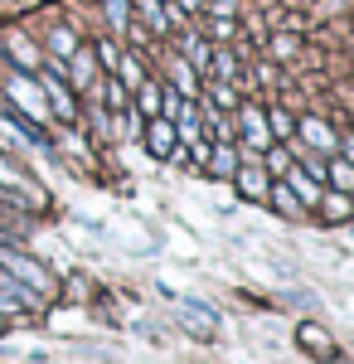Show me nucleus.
I'll use <instances>...</instances> for the list:
<instances>
[{
	"mask_svg": "<svg viewBox=\"0 0 354 364\" xmlns=\"http://www.w3.org/2000/svg\"><path fill=\"white\" fill-rule=\"evenodd\" d=\"M272 132H281V136H286V132H291V117H286V112H272Z\"/></svg>",
	"mask_w": 354,
	"mask_h": 364,
	"instance_id": "20",
	"label": "nucleus"
},
{
	"mask_svg": "<svg viewBox=\"0 0 354 364\" xmlns=\"http://www.w3.org/2000/svg\"><path fill=\"white\" fill-rule=\"evenodd\" d=\"M10 97H15L29 117H44V97H39V87L29 83V78H10Z\"/></svg>",
	"mask_w": 354,
	"mask_h": 364,
	"instance_id": "3",
	"label": "nucleus"
},
{
	"mask_svg": "<svg viewBox=\"0 0 354 364\" xmlns=\"http://www.w3.org/2000/svg\"><path fill=\"white\" fill-rule=\"evenodd\" d=\"M44 92H49V97H54V112H58V117H73V97H68V92H63V83H58L54 73H49V78H44Z\"/></svg>",
	"mask_w": 354,
	"mask_h": 364,
	"instance_id": "8",
	"label": "nucleus"
},
{
	"mask_svg": "<svg viewBox=\"0 0 354 364\" xmlns=\"http://www.w3.org/2000/svg\"><path fill=\"white\" fill-rule=\"evenodd\" d=\"M243 132H247L252 141H257V146H262V141H267V122H262V117L247 107V112H243Z\"/></svg>",
	"mask_w": 354,
	"mask_h": 364,
	"instance_id": "11",
	"label": "nucleus"
},
{
	"mask_svg": "<svg viewBox=\"0 0 354 364\" xmlns=\"http://www.w3.org/2000/svg\"><path fill=\"white\" fill-rule=\"evenodd\" d=\"M214 68L223 73V78H233V58H228V54H218V58H214Z\"/></svg>",
	"mask_w": 354,
	"mask_h": 364,
	"instance_id": "21",
	"label": "nucleus"
},
{
	"mask_svg": "<svg viewBox=\"0 0 354 364\" xmlns=\"http://www.w3.org/2000/svg\"><path fill=\"white\" fill-rule=\"evenodd\" d=\"M175 78H180V92H194V78H190V68H185V63H175Z\"/></svg>",
	"mask_w": 354,
	"mask_h": 364,
	"instance_id": "18",
	"label": "nucleus"
},
{
	"mask_svg": "<svg viewBox=\"0 0 354 364\" xmlns=\"http://www.w3.org/2000/svg\"><path fill=\"white\" fill-rule=\"evenodd\" d=\"M214 170H218V175H233V151H228V146H218V151H214Z\"/></svg>",
	"mask_w": 354,
	"mask_h": 364,
	"instance_id": "13",
	"label": "nucleus"
},
{
	"mask_svg": "<svg viewBox=\"0 0 354 364\" xmlns=\"http://www.w3.org/2000/svg\"><path fill=\"white\" fill-rule=\"evenodd\" d=\"M190 58H194V63H199V68H209V49H204L199 39H194V44H190Z\"/></svg>",
	"mask_w": 354,
	"mask_h": 364,
	"instance_id": "19",
	"label": "nucleus"
},
{
	"mask_svg": "<svg viewBox=\"0 0 354 364\" xmlns=\"http://www.w3.org/2000/svg\"><path fill=\"white\" fill-rule=\"evenodd\" d=\"M92 78H97V68H92V54H78V49H73V83L87 87Z\"/></svg>",
	"mask_w": 354,
	"mask_h": 364,
	"instance_id": "10",
	"label": "nucleus"
},
{
	"mask_svg": "<svg viewBox=\"0 0 354 364\" xmlns=\"http://www.w3.org/2000/svg\"><path fill=\"white\" fill-rule=\"evenodd\" d=\"M107 15L117 29H127V0H107Z\"/></svg>",
	"mask_w": 354,
	"mask_h": 364,
	"instance_id": "14",
	"label": "nucleus"
},
{
	"mask_svg": "<svg viewBox=\"0 0 354 364\" xmlns=\"http://www.w3.org/2000/svg\"><path fill=\"white\" fill-rule=\"evenodd\" d=\"M301 132H306V141H311V146H321V151H330V146H335V132H330L326 122H316V117H311V122H301Z\"/></svg>",
	"mask_w": 354,
	"mask_h": 364,
	"instance_id": "7",
	"label": "nucleus"
},
{
	"mask_svg": "<svg viewBox=\"0 0 354 364\" xmlns=\"http://www.w3.org/2000/svg\"><path fill=\"white\" fill-rule=\"evenodd\" d=\"M277 209H281V214H296V195H291V190H277Z\"/></svg>",
	"mask_w": 354,
	"mask_h": 364,
	"instance_id": "15",
	"label": "nucleus"
},
{
	"mask_svg": "<svg viewBox=\"0 0 354 364\" xmlns=\"http://www.w3.org/2000/svg\"><path fill=\"white\" fill-rule=\"evenodd\" d=\"M0 267L10 272V277H20L29 287V291H49L54 282H49V272L34 262V257H25V252H10V248H0Z\"/></svg>",
	"mask_w": 354,
	"mask_h": 364,
	"instance_id": "1",
	"label": "nucleus"
},
{
	"mask_svg": "<svg viewBox=\"0 0 354 364\" xmlns=\"http://www.w3.org/2000/svg\"><path fill=\"white\" fill-rule=\"evenodd\" d=\"M238 190H243L247 199L267 195V175H262V170H238Z\"/></svg>",
	"mask_w": 354,
	"mask_h": 364,
	"instance_id": "9",
	"label": "nucleus"
},
{
	"mask_svg": "<svg viewBox=\"0 0 354 364\" xmlns=\"http://www.w3.org/2000/svg\"><path fill=\"white\" fill-rule=\"evenodd\" d=\"M122 83L141 87V63H136V58H122Z\"/></svg>",
	"mask_w": 354,
	"mask_h": 364,
	"instance_id": "12",
	"label": "nucleus"
},
{
	"mask_svg": "<svg viewBox=\"0 0 354 364\" xmlns=\"http://www.w3.org/2000/svg\"><path fill=\"white\" fill-rule=\"evenodd\" d=\"M175 316H180V326L190 331V336H199V340H209L218 331V311L209 306V301H194V296H185L180 306H175Z\"/></svg>",
	"mask_w": 354,
	"mask_h": 364,
	"instance_id": "2",
	"label": "nucleus"
},
{
	"mask_svg": "<svg viewBox=\"0 0 354 364\" xmlns=\"http://www.w3.org/2000/svg\"><path fill=\"white\" fill-rule=\"evenodd\" d=\"M296 336H301V345H306L311 355H321V360H330V336L321 331V326H301Z\"/></svg>",
	"mask_w": 354,
	"mask_h": 364,
	"instance_id": "6",
	"label": "nucleus"
},
{
	"mask_svg": "<svg viewBox=\"0 0 354 364\" xmlns=\"http://www.w3.org/2000/svg\"><path fill=\"white\" fill-rule=\"evenodd\" d=\"M146 146H151V156H175V127L170 122H151Z\"/></svg>",
	"mask_w": 354,
	"mask_h": 364,
	"instance_id": "4",
	"label": "nucleus"
},
{
	"mask_svg": "<svg viewBox=\"0 0 354 364\" xmlns=\"http://www.w3.org/2000/svg\"><path fill=\"white\" fill-rule=\"evenodd\" d=\"M54 49H58V54H73L78 44H73V34H68V29H58V34H54Z\"/></svg>",
	"mask_w": 354,
	"mask_h": 364,
	"instance_id": "16",
	"label": "nucleus"
},
{
	"mask_svg": "<svg viewBox=\"0 0 354 364\" xmlns=\"http://www.w3.org/2000/svg\"><path fill=\"white\" fill-rule=\"evenodd\" d=\"M335 185H340V190H354V170L350 166H335Z\"/></svg>",
	"mask_w": 354,
	"mask_h": 364,
	"instance_id": "17",
	"label": "nucleus"
},
{
	"mask_svg": "<svg viewBox=\"0 0 354 364\" xmlns=\"http://www.w3.org/2000/svg\"><path fill=\"white\" fill-rule=\"evenodd\" d=\"M199 5H204V0H180V10H199Z\"/></svg>",
	"mask_w": 354,
	"mask_h": 364,
	"instance_id": "22",
	"label": "nucleus"
},
{
	"mask_svg": "<svg viewBox=\"0 0 354 364\" xmlns=\"http://www.w3.org/2000/svg\"><path fill=\"white\" fill-rule=\"evenodd\" d=\"M286 180H291V195H296V204H321V190L311 185V175H301L296 166H286Z\"/></svg>",
	"mask_w": 354,
	"mask_h": 364,
	"instance_id": "5",
	"label": "nucleus"
}]
</instances>
